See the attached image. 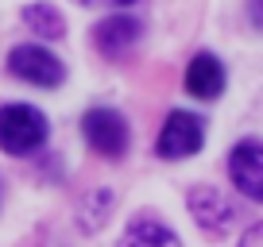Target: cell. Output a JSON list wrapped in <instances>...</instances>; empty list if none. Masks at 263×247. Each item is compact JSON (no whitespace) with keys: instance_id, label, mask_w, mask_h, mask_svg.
Masks as SVG:
<instances>
[{"instance_id":"cell-1","label":"cell","mask_w":263,"mask_h":247,"mask_svg":"<svg viewBox=\"0 0 263 247\" xmlns=\"http://www.w3.org/2000/svg\"><path fill=\"white\" fill-rule=\"evenodd\" d=\"M47 143V116L31 105H4L0 108V151L31 155Z\"/></svg>"},{"instance_id":"cell-2","label":"cell","mask_w":263,"mask_h":247,"mask_svg":"<svg viewBox=\"0 0 263 247\" xmlns=\"http://www.w3.org/2000/svg\"><path fill=\"white\" fill-rule=\"evenodd\" d=\"M8 70L20 77V81L39 85V89H54V85H62V77H66V66L47 47H39V43H24V47L12 50Z\"/></svg>"},{"instance_id":"cell-3","label":"cell","mask_w":263,"mask_h":247,"mask_svg":"<svg viewBox=\"0 0 263 247\" xmlns=\"http://www.w3.org/2000/svg\"><path fill=\"white\" fill-rule=\"evenodd\" d=\"M85 143L105 158H120L128 151V123L116 108H89L82 120Z\"/></svg>"},{"instance_id":"cell-4","label":"cell","mask_w":263,"mask_h":247,"mask_svg":"<svg viewBox=\"0 0 263 247\" xmlns=\"http://www.w3.org/2000/svg\"><path fill=\"white\" fill-rule=\"evenodd\" d=\"M201 143H205V132H201V120L190 112H171L163 123V132H159V158H186L194 155V151H201Z\"/></svg>"},{"instance_id":"cell-5","label":"cell","mask_w":263,"mask_h":247,"mask_svg":"<svg viewBox=\"0 0 263 247\" xmlns=\"http://www.w3.org/2000/svg\"><path fill=\"white\" fill-rule=\"evenodd\" d=\"M229 178L244 197L263 201V143L259 139H244L232 147L229 155Z\"/></svg>"},{"instance_id":"cell-6","label":"cell","mask_w":263,"mask_h":247,"mask_svg":"<svg viewBox=\"0 0 263 247\" xmlns=\"http://www.w3.org/2000/svg\"><path fill=\"white\" fill-rule=\"evenodd\" d=\"M186 205H190V213H194V220L201 224L209 236H224V232H229V224L236 220V209H232L217 190H209V186L190 190V201H186Z\"/></svg>"},{"instance_id":"cell-7","label":"cell","mask_w":263,"mask_h":247,"mask_svg":"<svg viewBox=\"0 0 263 247\" xmlns=\"http://www.w3.org/2000/svg\"><path fill=\"white\" fill-rule=\"evenodd\" d=\"M140 39V24L132 16H112V19H101L93 27V43H97L101 54L108 58H120L124 50H132V43Z\"/></svg>"},{"instance_id":"cell-8","label":"cell","mask_w":263,"mask_h":247,"mask_svg":"<svg viewBox=\"0 0 263 247\" xmlns=\"http://www.w3.org/2000/svg\"><path fill=\"white\" fill-rule=\"evenodd\" d=\"M186 89L194 93V97H201V100L221 97V89H224V70H221V62H217L213 54H197L194 62L186 66Z\"/></svg>"},{"instance_id":"cell-9","label":"cell","mask_w":263,"mask_h":247,"mask_svg":"<svg viewBox=\"0 0 263 247\" xmlns=\"http://www.w3.org/2000/svg\"><path fill=\"white\" fill-rule=\"evenodd\" d=\"M120 247H182V239L159 220H136L124 232Z\"/></svg>"},{"instance_id":"cell-10","label":"cell","mask_w":263,"mask_h":247,"mask_svg":"<svg viewBox=\"0 0 263 247\" xmlns=\"http://www.w3.org/2000/svg\"><path fill=\"white\" fill-rule=\"evenodd\" d=\"M24 24L31 27L39 39H62V31H66V24H62V16H58L54 4H27Z\"/></svg>"},{"instance_id":"cell-11","label":"cell","mask_w":263,"mask_h":247,"mask_svg":"<svg viewBox=\"0 0 263 247\" xmlns=\"http://www.w3.org/2000/svg\"><path fill=\"white\" fill-rule=\"evenodd\" d=\"M240 247H263V224H255V228L240 239Z\"/></svg>"},{"instance_id":"cell-12","label":"cell","mask_w":263,"mask_h":247,"mask_svg":"<svg viewBox=\"0 0 263 247\" xmlns=\"http://www.w3.org/2000/svg\"><path fill=\"white\" fill-rule=\"evenodd\" d=\"M82 4H112V8H128V4H136V0H82Z\"/></svg>"},{"instance_id":"cell-13","label":"cell","mask_w":263,"mask_h":247,"mask_svg":"<svg viewBox=\"0 0 263 247\" xmlns=\"http://www.w3.org/2000/svg\"><path fill=\"white\" fill-rule=\"evenodd\" d=\"M252 12H255V19H263V0H252Z\"/></svg>"}]
</instances>
